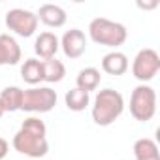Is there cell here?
Here are the masks:
<instances>
[{
  "mask_svg": "<svg viewBox=\"0 0 160 160\" xmlns=\"http://www.w3.org/2000/svg\"><path fill=\"white\" fill-rule=\"evenodd\" d=\"M4 115V109H2V106H0V117H2Z\"/></svg>",
  "mask_w": 160,
  "mask_h": 160,
  "instance_id": "obj_21",
  "label": "cell"
},
{
  "mask_svg": "<svg viewBox=\"0 0 160 160\" xmlns=\"http://www.w3.org/2000/svg\"><path fill=\"white\" fill-rule=\"evenodd\" d=\"M134 156L136 160H160L158 145L149 138H141L134 143Z\"/></svg>",
  "mask_w": 160,
  "mask_h": 160,
  "instance_id": "obj_15",
  "label": "cell"
},
{
  "mask_svg": "<svg viewBox=\"0 0 160 160\" xmlns=\"http://www.w3.org/2000/svg\"><path fill=\"white\" fill-rule=\"evenodd\" d=\"M158 70H160V57H158V53L154 49L145 47L136 55L134 64H132V73L141 83L151 81V79L158 73Z\"/></svg>",
  "mask_w": 160,
  "mask_h": 160,
  "instance_id": "obj_6",
  "label": "cell"
},
{
  "mask_svg": "<svg viewBox=\"0 0 160 160\" xmlns=\"http://www.w3.org/2000/svg\"><path fill=\"white\" fill-rule=\"evenodd\" d=\"M6 27L23 38H30L38 28V15L30 10L13 8L6 13Z\"/></svg>",
  "mask_w": 160,
  "mask_h": 160,
  "instance_id": "obj_7",
  "label": "cell"
},
{
  "mask_svg": "<svg viewBox=\"0 0 160 160\" xmlns=\"http://www.w3.org/2000/svg\"><path fill=\"white\" fill-rule=\"evenodd\" d=\"M21 47L10 34H0V66H13L21 60Z\"/></svg>",
  "mask_w": 160,
  "mask_h": 160,
  "instance_id": "obj_9",
  "label": "cell"
},
{
  "mask_svg": "<svg viewBox=\"0 0 160 160\" xmlns=\"http://www.w3.org/2000/svg\"><path fill=\"white\" fill-rule=\"evenodd\" d=\"M102 70L109 75H122L128 70V57L121 51H111L102 58Z\"/></svg>",
  "mask_w": 160,
  "mask_h": 160,
  "instance_id": "obj_12",
  "label": "cell"
},
{
  "mask_svg": "<svg viewBox=\"0 0 160 160\" xmlns=\"http://www.w3.org/2000/svg\"><path fill=\"white\" fill-rule=\"evenodd\" d=\"M21 77L28 85H38L43 81V64L38 58H27L25 64L21 66Z\"/></svg>",
  "mask_w": 160,
  "mask_h": 160,
  "instance_id": "obj_13",
  "label": "cell"
},
{
  "mask_svg": "<svg viewBox=\"0 0 160 160\" xmlns=\"http://www.w3.org/2000/svg\"><path fill=\"white\" fill-rule=\"evenodd\" d=\"M57 106V92L49 87H32L23 91V111L30 113H47Z\"/></svg>",
  "mask_w": 160,
  "mask_h": 160,
  "instance_id": "obj_5",
  "label": "cell"
},
{
  "mask_svg": "<svg viewBox=\"0 0 160 160\" xmlns=\"http://www.w3.org/2000/svg\"><path fill=\"white\" fill-rule=\"evenodd\" d=\"M64 102H66V108L72 109V111H83L89 106L91 96H89V92H85V91H81V89L75 87V89H72V91L66 92Z\"/></svg>",
  "mask_w": 160,
  "mask_h": 160,
  "instance_id": "obj_18",
  "label": "cell"
},
{
  "mask_svg": "<svg viewBox=\"0 0 160 160\" xmlns=\"http://www.w3.org/2000/svg\"><path fill=\"white\" fill-rule=\"evenodd\" d=\"M130 113L136 121L147 122L156 113V92L152 87L141 83L132 91L130 96Z\"/></svg>",
  "mask_w": 160,
  "mask_h": 160,
  "instance_id": "obj_4",
  "label": "cell"
},
{
  "mask_svg": "<svg viewBox=\"0 0 160 160\" xmlns=\"http://www.w3.org/2000/svg\"><path fill=\"white\" fill-rule=\"evenodd\" d=\"M100 79H102L100 72H98L96 68L89 66V68H83L81 72L77 73L75 83H77V89H81V91H85V92H91V91H94V89L100 85Z\"/></svg>",
  "mask_w": 160,
  "mask_h": 160,
  "instance_id": "obj_16",
  "label": "cell"
},
{
  "mask_svg": "<svg viewBox=\"0 0 160 160\" xmlns=\"http://www.w3.org/2000/svg\"><path fill=\"white\" fill-rule=\"evenodd\" d=\"M45 122L38 117H28L21 124L19 132L13 136V149L30 158H42L49 151V143L45 138Z\"/></svg>",
  "mask_w": 160,
  "mask_h": 160,
  "instance_id": "obj_1",
  "label": "cell"
},
{
  "mask_svg": "<svg viewBox=\"0 0 160 160\" xmlns=\"http://www.w3.org/2000/svg\"><path fill=\"white\" fill-rule=\"evenodd\" d=\"M66 17L68 15H66L64 8H60L58 4H42L38 10V19L51 28L62 27L66 23Z\"/></svg>",
  "mask_w": 160,
  "mask_h": 160,
  "instance_id": "obj_10",
  "label": "cell"
},
{
  "mask_svg": "<svg viewBox=\"0 0 160 160\" xmlns=\"http://www.w3.org/2000/svg\"><path fill=\"white\" fill-rule=\"evenodd\" d=\"M124 109V98L119 91L104 89L96 94L94 106H92V121L98 126H109L113 124Z\"/></svg>",
  "mask_w": 160,
  "mask_h": 160,
  "instance_id": "obj_2",
  "label": "cell"
},
{
  "mask_svg": "<svg viewBox=\"0 0 160 160\" xmlns=\"http://www.w3.org/2000/svg\"><path fill=\"white\" fill-rule=\"evenodd\" d=\"M43 64V81L47 83H58L64 79L66 75V68L60 60L57 58H47V60H42Z\"/></svg>",
  "mask_w": 160,
  "mask_h": 160,
  "instance_id": "obj_17",
  "label": "cell"
},
{
  "mask_svg": "<svg viewBox=\"0 0 160 160\" xmlns=\"http://www.w3.org/2000/svg\"><path fill=\"white\" fill-rule=\"evenodd\" d=\"M23 104V89L19 87H6L2 92H0V106H2L4 113L6 111H17L21 109Z\"/></svg>",
  "mask_w": 160,
  "mask_h": 160,
  "instance_id": "obj_14",
  "label": "cell"
},
{
  "mask_svg": "<svg viewBox=\"0 0 160 160\" xmlns=\"http://www.w3.org/2000/svg\"><path fill=\"white\" fill-rule=\"evenodd\" d=\"M68 58H79L87 51V36L79 28H70L64 32L60 43H58Z\"/></svg>",
  "mask_w": 160,
  "mask_h": 160,
  "instance_id": "obj_8",
  "label": "cell"
},
{
  "mask_svg": "<svg viewBox=\"0 0 160 160\" xmlns=\"http://www.w3.org/2000/svg\"><path fill=\"white\" fill-rule=\"evenodd\" d=\"M58 38L53 34V32H42L36 42H34V51L38 57H42L43 60L47 58H55L57 51H58Z\"/></svg>",
  "mask_w": 160,
  "mask_h": 160,
  "instance_id": "obj_11",
  "label": "cell"
},
{
  "mask_svg": "<svg viewBox=\"0 0 160 160\" xmlns=\"http://www.w3.org/2000/svg\"><path fill=\"white\" fill-rule=\"evenodd\" d=\"M138 6H139L141 10H152V8L158 6V0H152V2H149V4H141V2H138Z\"/></svg>",
  "mask_w": 160,
  "mask_h": 160,
  "instance_id": "obj_20",
  "label": "cell"
},
{
  "mask_svg": "<svg viewBox=\"0 0 160 160\" xmlns=\"http://www.w3.org/2000/svg\"><path fill=\"white\" fill-rule=\"evenodd\" d=\"M8 151H10V145H8V141H6L2 136H0V160H4V158H6Z\"/></svg>",
  "mask_w": 160,
  "mask_h": 160,
  "instance_id": "obj_19",
  "label": "cell"
},
{
  "mask_svg": "<svg viewBox=\"0 0 160 160\" xmlns=\"http://www.w3.org/2000/svg\"><path fill=\"white\" fill-rule=\"evenodd\" d=\"M89 34H91L92 42H96L100 45H108V47H119L128 38V30L124 25L106 19V17L92 19L89 25Z\"/></svg>",
  "mask_w": 160,
  "mask_h": 160,
  "instance_id": "obj_3",
  "label": "cell"
}]
</instances>
